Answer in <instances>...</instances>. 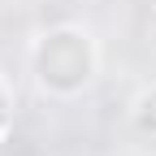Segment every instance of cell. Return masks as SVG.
Instances as JSON below:
<instances>
[{
	"label": "cell",
	"mask_w": 156,
	"mask_h": 156,
	"mask_svg": "<svg viewBox=\"0 0 156 156\" xmlns=\"http://www.w3.org/2000/svg\"><path fill=\"white\" fill-rule=\"evenodd\" d=\"M130 126L139 134H147V139H156V83L134 91V100H130Z\"/></svg>",
	"instance_id": "2"
},
{
	"label": "cell",
	"mask_w": 156,
	"mask_h": 156,
	"mask_svg": "<svg viewBox=\"0 0 156 156\" xmlns=\"http://www.w3.org/2000/svg\"><path fill=\"white\" fill-rule=\"evenodd\" d=\"M30 69H35V83L48 95L69 100V95L87 91L95 69H100V52H95L91 30L74 26V22L44 30L39 44H35V52H30Z\"/></svg>",
	"instance_id": "1"
},
{
	"label": "cell",
	"mask_w": 156,
	"mask_h": 156,
	"mask_svg": "<svg viewBox=\"0 0 156 156\" xmlns=\"http://www.w3.org/2000/svg\"><path fill=\"white\" fill-rule=\"evenodd\" d=\"M0 104H13V95H9V87H5V83H0ZM5 130H9V126H0V134H5Z\"/></svg>",
	"instance_id": "3"
}]
</instances>
